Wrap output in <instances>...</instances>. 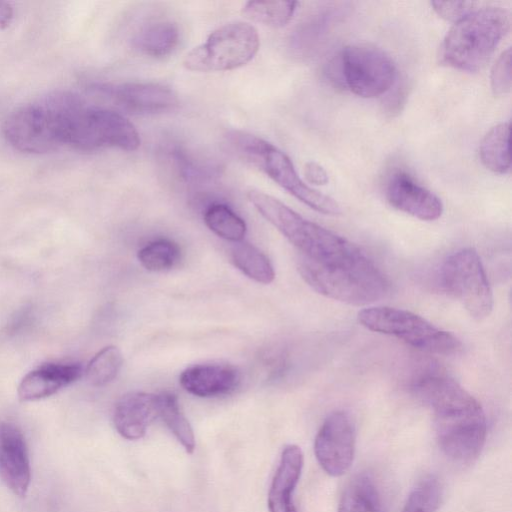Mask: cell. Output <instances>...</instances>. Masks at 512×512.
I'll return each instance as SVG.
<instances>
[{
  "instance_id": "7402d4cb",
  "label": "cell",
  "mask_w": 512,
  "mask_h": 512,
  "mask_svg": "<svg viewBox=\"0 0 512 512\" xmlns=\"http://www.w3.org/2000/svg\"><path fill=\"white\" fill-rule=\"evenodd\" d=\"M338 512H382L380 494L370 475L358 474L348 483Z\"/></svg>"
},
{
  "instance_id": "484cf974",
  "label": "cell",
  "mask_w": 512,
  "mask_h": 512,
  "mask_svg": "<svg viewBox=\"0 0 512 512\" xmlns=\"http://www.w3.org/2000/svg\"><path fill=\"white\" fill-rule=\"evenodd\" d=\"M206 226L217 236L234 243L243 240L247 226L245 221L229 206L214 203L204 212Z\"/></svg>"
},
{
  "instance_id": "603a6c76",
  "label": "cell",
  "mask_w": 512,
  "mask_h": 512,
  "mask_svg": "<svg viewBox=\"0 0 512 512\" xmlns=\"http://www.w3.org/2000/svg\"><path fill=\"white\" fill-rule=\"evenodd\" d=\"M338 10L328 9L313 15L303 23L291 38L292 49L300 55L311 53L321 44L338 19Z\"/></svg>"
},
{
  "instance_id": "ffe728a7",
  "label": "cell",
  "mask_w": 512,
  "mask_h": 512,
  "mask_svg": "<svg viewBox=\"0 0 512 512\" xmlns=\"http://www.w3.org/2000/svg\"><path fill=\"white\" fill-rule=\"evenodd\" d=\"M179 41L180 30L177 24L167 19L144 23L130 39L134 50L153 58L168 56L176 49Z\"/></svg>"
},
{
  "instance_id": "8992f818",
  "label": "cell",
  "mask_w": 512,
  "mask_h": 512,
  "mask_svg": "<svg viewBox=\"0 0 512 512\" xmlns=\"http://www.w3.org/2000/svg\"><path fill=\"white\" fill-rule=\"evenodd\" d=\"M297 266L310 287L343 303L368 305L389 291L387 278L369 257L351 265L325 267L298 256Z\"/></svg>"
},
{
  "instance_id": "44dd1931",
  "label": "cell",
  "mask_w": 512,
  "mask_h": 512,
  "mask_svg": "<svg viewBox=\"0 0 512 512\" xmlns=\"http://www.w3.org/2000/svg\"><path fill=\"white\" fill-rule=\"evenodd\" d=\"M509 136L510 122H503L492 127L483 137L479 157L488 170L497 174L510 171Z\"/></svg>"
},
{
  "instance_id": "7c38bea8",
  "label": "cell",
  "mask_w": 512,
  "mask_h": 512,
  "mask_svg": "<svg viewBox=\"0 0 512 512\" xmlns=\"http://www.w3.org/2000/svg\"><path fill=\"white\" fill-rule=\"evenodd\" d=\"M355 440V426L347 412L334 411L326 417L315 437L314 453L328 475L339 477L350 469Z\"/></svg>"
},
{
  "instance_id": "2e32d148",
  "label": "cell",
  "mask_w": 512,
  "mask_h": 512,
  "mask_svg": "<svg viewBox=\"0 0 512 512\" xmlns=\"http://www.w3.org/2000/svg\"><path fill=\"white\" fill-rule=\"evenodd\" d=\"M158 417V395L147 392H130L123 395L113 411V423L125 439L142 438L149 424Z\"/></svg>"
},
{
  "instance_id": "d6a6232c",
  "label": "cell",
  "mask_w": 512,
  "mask_h": 512,
  "mask_svg": "<svg viewBox=\"0 0 512 512\" xmlns=\"http://www.w3.org/2000/svg\"><path fill=\"white\" fill-rule=\"evenodd\" d=\"M431 6L439 17L457 22L473 11L474 3L470 1H432Z\"/></svg>"
},
{
  "instance_id": "9c48e42d",
  "label": "cell",
  "mask_w": 512,
  "mask_h": 512,
  "mask_svg": "<svg viewBox=\"0 0 512 512\" xmlns=\"http://www.w3.org/2000/svg\"><path fill=\"white\" fill-rule=\"evenodd\" d=\"M260 47L258 31L242 21H234L214 30L205 42L194 47L183 60L186 69L219 72L249 63Z\"/></svg>"
},
{
  "instance_id": "277c9868",
  "label": "cell",
  "mask_w": 512,
  "mask_h": 512,
  "mask_svg": "<svg viewBox=\"0 0 512 512\" xmlns=\"http://www.w3.org/2000/svg\"><path fill=\"white\" fill-rule=\"evenodd\" d=\"M70 91H56L11 112L3 123V134L16 150L43 154L65 144Z\"/></svg>"
},
{
  "instance_id": "8fae6325",
  "label": "cell",
  "mask_w": 512,
  "mask_h": 512,
  "mask_svg": "<svg viewBox=\"0 0 512 512\" xmlns=\"http://www.w3.org/2000/svg\"><path fill=\"white\" fill-rule=\"evenodd\" d=\"M441 281L445 290L457 299L476 320L487 318L493 309V293L478 253L463 248L443 263Z\"/></svg>"
},
{
  "instance_id": "4316f807",
  "label": "cell",
  "mask_w": 512,
  "mask_h": 512,
  "mask_svg": "<svg viewBox=\"0 0 512 512\" xmlns=\"http://www.w3.org/2000/svg\"><path fill=\"white\" fill-rule=\"evenodd\" d=\"M297 5L295 1H248L242 12L254 22L280 28L291 21Z\"/></svg>"
},
{
  "instance_id": "ac0fdd59",
  "label": "cell",
  "mask_w": 512,
  "mask_h": 512,
  "mask_svg": "<svg viewBox=\"0 0 512 512\" xmlns=\"http://www.w3.org/2000/svg\"><path fill=\"white\" fill-rule=\"evenodd\" d=\"M303 462V453L298 445L289 444L283 448L268 492L269 512H298L293 493L302 473Z\"/></svg>"
},
{
  "instance_id": "d4e9b609",
  "label": "cell",
  "mask_w": 512,
  "mask_h": 512,
  "mask_svg": "<svg viewBox=\"0 0 512 512\" xmlns=\"http://www.w3.org/2000/svg\"><path fill=\"white\" fill-rule=\"evenodd\" d=\"M158 395V417H160L176 439L189 454L195 449L193 429L181 411L178 399L171 392H162Z\"/></svg>"
},
{
  "instance_id": "1f68e13d",
  "label": "cell",
  "mask_w": 512,
  "mask_h": 512,
  "mask_svg": "<svg viewBox=\"0 0 512 512\" xmlns=\"http://www.w3.org/2000/svg\"><path fill=\"white\" fill-rule=\"evenodd\" d=\"M491 89L495 95H503L511 89V48L506 49L499 56L492 67Z\"/></svg>"
},
{
  "instance_id": "f546056e",
  "label": "cell",
  "mask_w": 512,
  "mask_h": 512,
  "mask_svg": "<svg viewBox=\"0 0 512 512\" xmlns=\"http://www.w3.org/2000/svg\"><path fill=\"white\" fill-rule=\"evenodd\" d=\"M441 500V484L429 475L420 480L410 492L401 512H436Z\"/></svg>"
},
{
  "instance_id": "83f0119b",
  "label": "cell",
  "mask_w": 512,
  "mask_h": 512,
  "mask_svg": "<svg viewBox=\"0 0 512 512\" xmlns=\"http://www.w3.org/2000/svg\"><path fill=\"white\" fill-rule=\"evenodd\" d=\"M141 265L149 271L161 272L175 267L181 258V249L173 241L158 239L142 247L137 254Z\"/></svg>"
},
{
  "instance_id": "836d02e7",
  "label": "cell",
  "mask_w": 512,
  "mask_h": 512,
  "mask_svg": "<svg viewBox=\"0 0 512 512\" xmlns=\"http://www.w3.org/2000/svg\"><path fill=\"white\" fill-rule=\"evenodd\" d=\"M406 88L407 87L404 83H397L396 80L395 84L388 91L390 94L387 96L384 104L386 106V111L390 115H394L401 111L407 96Z\"/></svg>"
},
{
  "instance_id": "d6986e66",
  "label": "cell",
  "mask_w": 512,
  "mask_h": 512,
  "mask_svg": "<svg viewBox=\"0 0 512 512\" xmlns=\"http://www.w3.org/2000/svg\"><path fill=\"white\" fill-rule=\"evenodd\" d=\"M179 382L192 395L215 397L233 391L238 385L239 373L226 364H198L185 369Z\"/></svg>"
},
{
  "instance_id": "cb8c5ba5",
  "label": "cell",
  "mask_w": 512,
  "mask_h": 512,
  "mask_svg": "<svg viewBox=\"0 0 512 512\" xmlns=\"http://www.w3.org/2000/svg\"><path fill=\"white\" fill-rule=\"evenodd\" d=\"M231 261L250 279L269 284L275 278L274 268L268 257L247 242H236L231 248Z\"/></svg>"
},
{
  "instance_id": "30bf717a",
  "label": "cell",
  "mask_w": 512,
  "mask_h": 512,
  "mask_svg": "<svg viewBox=\"0 0 512 512\" xmlns=\"http://www.w3.org/2000/svg\"><path fill=\"white\" fill-rule=\"evenodd\" d=\"M336 62L337 80L352 93L363 98L386 94L397 80L392 59L375 46H346Z\"/></svg>"
},
{
  "instance_id": "6da1fadb",
  "label": "cell",
  "mask_w": 512,
  "mask_h": 512,
  "mask_svg": "<svg viewBox=\"0 0 512 512\" xmlns=\"http://www.w3.org/2000/svg\"><path fill=\"white\" fill-rule=\"evenodd\" d=\"M412 390L433 412L436 438L443 453L462 464L475 460L487 436L486 417L478 400L440 371L421 375Z\"/></svg>"
},
{
  "instance_id": "ba28073f",
  "label": "cell",
  "mask_w": 512,
  "mask_h": 512,
  "mask_svg": "<svg viewBox=\"0 0 512 512\" xmlns=\"http://www.w3.org/2000/svg\"><path fill=\"white\" fill-rule=\"evenodd\" d=\"M358 321L365 328L397 337L412 347L430 354L451 355L461 349V342L410 311L388 307H368L359 311Z\"/></svg>"
},
{
  "instance_id": "52a82bcc",
  "label": "cell",
  "mask_w": 512,
  "mask_h": 512,
  "mask_svg": "<svg viewBox=\"0 0 512 512\" xmlns=\"http://www.w3.org/2000/svg\"><path fill=\"white\" fill-rule=\"evenodd\" d=\"M66 144L82 151L112 147L130 152L139 148L141 139L136 127L121 113L88 106L81 99L68 117Z\"/></svg>"
},
{
  "instance_id": "e575fe53",
  "label": "cell",
  "mask_w": 512,
  "mask_h": 512,
  "mask_svg": "<svg viewBox=\"0 0 512 512\" xmlns=\"http://www.w3.org/2000/svg\"><path fill=\"white\" fill-rule=\"evenodd\" d=\"M304 175L308 182L314 185H325L329 181L326 170L314 161L305 164Z\"/></svg>"
},
{
  "instance_id": "e0dca14e",
  "label": "cell",
  "mask_w": 512,
  "mask_h": 512,
  "mask_svg": "<svg viewBox=\"0 0 512 512\" xmlns=\"http://www.w3.org/2000/svg\"><path fill=\"white\" fill-rule=\"evenodd\" d=\"M78 363H47L30 371L21 380L17 394L23 402L49 397L74 383L83 374Z\"/></svg>"
},
{
  "instance_id": "5b68a950",
  "label": "cell",
  "mask_w": 512,
  "mask_h": 512,
  "mask_svg": "<svg viewBox=\"0 0 512 512\" xmlns=\"http://www.w3.org/2000/svg\"><path fill=\"white\" fill-rule=\"evenodd\" d=\"M227 143L235 155L264 172L311 209L326 215L341 214L340 205L333 198L304 183L290 158L272 143L238 130L228 133Z\"/></svg>"
},
{
  "instance_id": "9a60e30c",
  "label": "cell",
  "mask_w": 512,
  "mask_h": 512,
  "mask_svg": "<svg viewBox=\"0 0 512 512\" xmlns=\"http://www.w3.org/2000/svg\"><path fill=\"white\" fill-rule=\"evenodd\" d=\"M0 478L19 497H25L31 481L27 444L14 424L0 423Z\"/></svg>"
},
{
  "instance_id": "4dcf8cb0",
  "label": "cell",
  "mask_w": 512,
  "mask_h": 512,
  "mask_svg": "<svg viewBox=\"0 0 512 512\" xmlns=\"http://www.w3.org/2000/svg\"><path fill=\"white\" fill-rule=\"evenodd\" d=\"M171 160L178 175L187 183L206 182L217 174L213 166L203 164L181 149L171 152Z\"/></svg>"
},
{
  "instance_id": "f1b7e54d",
  "label": "cell",
  "mask_w": 512,
  "mask_h": 512,
  "mask_svg": "<svg viewBox=\"0 0 512 512\" xmlns=\"http://www.w3.org/2000/svg\"><path fill=\"white\" fill-rule=\"evenodd\" d=\"M122 363V354L116 346L104 347L95 354L84 371L87 382L96 387L108 384L117 376Z\"/></svg>"
},
{
  "instance_id": "5bb4252c",
  "label": "cell",
  "mask_w": 512,
  "mask_h": 512,
  "mask_svg": "<svg viewBox=\"0 0 512 512\" xmlns=\"http://www.w3.org/2000/svg\"><path fill=\"white\" fill-rule=\"evenodd\" d=\"M385 194L392 207L423 221H434L443 213L440 198L402 170L389 177Z\"/></svg>"
},
{
  "instance_id": "3957f363",
  "label": "cell",
  "mask_w": 512,
  "mask_h": 512,
  "mask_svg": "<svg viewBox=\"0 0 512 512\" xmlns=\"http://www.w3.org/2000/svg\"><path fill=\"white\" fill-rule=\"evenodd\" d=\"M510 28V14L500 7L473 10L455 22L441 48V62L452 68L476 72L489 61Z\"/></svg>"
},
{
  "instance_id": "d590c367",
  "label": "cell",
  "mask_w": 512,
  "mask_h": 512,
  "mask_svg": "<svg viewBox=\"0 0 512 512\" xmlns=\"http://www.w3.org/2000/svg\"><path fill=\"white\" fill-rule=\"evenodd\" d=\"M13 18V8L10 3L0 1V29L7 28Z\"/></svg>"
},
{
  "instance_id": "4fadbf2b",
  "label": "cell",
  "mask_w": 512,
  "mask_h": 512,
  "mask_svg": "<svg viewBox=\"0 0 512 512\" xmlns=\"http://www.w3.org/2000/svg\"><path fill=\"white\" fill-rule=\"evenodd\" d=\"M92 89L120 110L134 115L165 113L179 104L176 93L159 83H101Z\"/></svg>"
},
{
  "instance_id": "7a4b0ae2",
  "label": "cell",
  "mask_w": 512,
  "mask_h": 512,
  "mask_svg": "<svg viewBox=\"0 0 512 512\" xmlns=\"http://www.w3.org/2000/svg\"><path fill=\"white\" fill-rule=\"evenodd\" d=\"M247 197L255 209L297 249L298 256L333 267L357 263L368 257L346 238L302 217L277 198L258 190Z\"/></svg>"
}]
</instances>
